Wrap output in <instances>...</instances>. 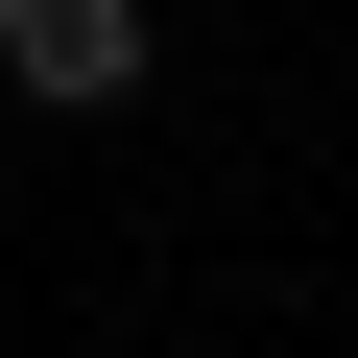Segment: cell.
Instances as JSON below:
<instances>
[{
  "instance_id": "cell-1",
  "label": "cell",
  "mask_w": 358,
  "mask_h": 358,
  "mask_svg": "<svg viewBox=\"0 0 358 358\" xmlns=\"http://www.w3.org/2000/svg\"><path fill=\"white\" fill-rule=\"evenodd\" d=\"M0 96L120 120V96H143V0H0Z\"/></svg>"
}]
</instances>
